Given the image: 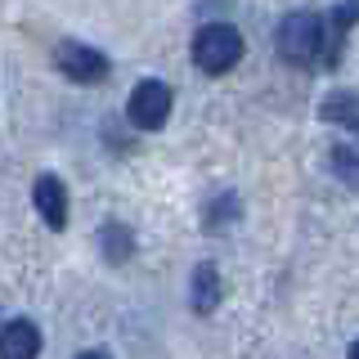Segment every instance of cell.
I'll list each match as a JSON object with an SVG mask.
<instances>
[{
  "label": "cell",
  "mask_w": 359,
  "mask_h": 359,
  "mask_svg": "<svg viewBox=\"0 0 359 359\" xmlns=\"http://www.w3.org/2000/svg\"><path fill=\"white\" fill-rule=\"evenodd\" d=\"M274 50L278 59L297 63V67H310L323 59V18L310 14V9H297V14H287L278 22L274 32Z\"/></svg>",
  "instance_id": "obj_1"
},
{
  "label": "cell",
  "mask_w": 359,
  "mask_h": 359,
  "mask_svg": "<svg viewBox=\"0 0 359 359\" xmlns=\"http://www.w3.org/2000/svg\"><path fill=\"white\" fill-rule=\"evenodd\" d=\"M238 59H243V36H238L233 22H207V27H198V36H194V63L207 76L233 72Z\"/></svg>",
  "instance_id": "obj_2"
},
{
  "label": "cell",
  "mask_w": 359,
  "mask_h": 359,
  "mask_svg": "<svg viewBox=\"0 0 359 359\" xmlns=\"http://www.w3.org/2000/svg\"><path fill=\"white\" fill-rule=\"evenodd\" d=\"M54 67L76 86H99V81H108L112 59L104 50H95V45H86V41H59L54 45Z\"/></svg>",
  "instance_id": "obj_3"
},
{
  "label": "cell",
  "mask_w": 359,
  "mask_h": 359,
  "mask_svg": "<svg viewBox=\"0 0 359 359\" xmlns=\"http://www.w3.org/2000/svg\"><path fill=\"white\" fill-rule=\"evenodd\" d=\"M126 121L135 130H162L171 121V86L157 81V76L140 81L126 99Z\"/></svg>",
  "instance_id": "obj_4"
},
{
  "label": "cell",
  "mask_w": 359,
  "mask_h": 359,
  "mask_svg": "<svg viewBox=\"0 0 359 359\" xmlns=\"http://www.w3.org/2000/svg\"><path fill=\"white\" fill-rule=\"evenodd\" d=\"M32 202H36V216L50 224L54 233L67 229V189L59 175H36V184H32Z\"/></svg>",
  "instance_id": "obj_5"
},
{
  "label": "cell",
  "mask_w": 359,
  "mask_h": 359,
  "mask_svg": "<svg viewBox=\"0 0 359 359\" xmlns=\"http://www.w3.org/2000/svg\"><path fill=\"white\" fill-rule=\"evenodd\" d=\"M41 355V328L32 319H9L0 328V359H36Z\"/></svg>",
  "instance_id": "obj_6"
},
{
  "label": "cell",
  "mask_w": 359,
  "mask_h": 359,
  "mask_svg": "<svg viewBox=\"0 0 359 359\" xmlns=\"http://www.w3.org/2000/svg\"><path fill=\"white\" fill-rule=\"evenodd\" d=\"M220 297H224L220 269L211 265V261H202L194 269V278H189V306H194L198 314H211V310H220Z\"/></svg>",
  "instance_id": "obj_7"
},
{
  "label": "cell",
  "mask_w": 359,
  "mask_h": 359,
  "mask_svg": "<svg viewBox=\"0 0 359 359\" xmlns=\"http://www.w3.org/2000/svg\"><path fill=\"white\" fill-rule=\"evenodd\" d=\"M99 252H104V261H112V265H126L130 252H135L130 229H126L121 220H108L104 229H99Z\"/></svg>",
  "instance_id": "obj_8"
},
{
  "label": "cell",
  "mask_w": 359,
  "mask_h": 359,
  "mask_svg": "<svg viewBox=\"0 0 359 359\" xmlns=\"http://www.w3.org/2000/svg\"><path fill=\"white\" fill-rule=\"evenodd\" d=\"M319 117L332 121V126H341V130H355V126H359V117H355V95H351V90H332V95L319 104Z\"/></svg>",
  "instance_id": "obj_9"
},
{
  "label": "cell",
  "mask_w": 359,
  "mask_h": 359,
  "mask_svg": "<svg viewBox=\"0 0 359 359\" xmlns=\"http://www.w3.org/2000/svg\"><path fill=\"white\" fill-rule=\"evenodd\" d=\"M332 171L346 180V184H355V149L351 144H341V149H332Z\"/></svg>",
  "instance_id": "obj_10"
},
{
  "label": "cell",
  "mask_w": 359,
  "mask_h": 359,
  "mask_svg": "<svg viewBox=\"0 0 359 359\" xmlns=\"http://www.w3.org/2000/svg\"><path fill=\"white\" fill-rule=\"evenodd\" d=\"M76 359H112V355H108V351H81Z\"/></svg>",
  "instance_id": "obj_11"
}]
</instances>
